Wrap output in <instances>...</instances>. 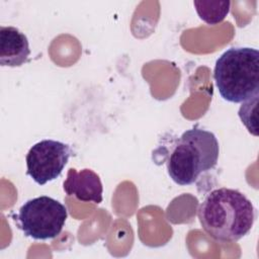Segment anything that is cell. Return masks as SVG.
<instances>
[{
  "label": "cell",
  "instance_id": "cell-1",
  "mask_svg": "<svg viewBox=\"0 0 259 259\" xmlns=\"http://www.w3.org/2000/svg\"><path fill=\"white\" fill-rule=\"evenodd\" d=\"M197 215L208 236L215 241L231 243L250 232L255 221V208L239 190L221 187L205 196Z\"/></svg>",
  "mask_w": 259,
  "mask_h": 259
},
{
  "label": "cell",
  "instance_id": "cell-2",
  "mask_svg": "<svg viewBox=\"0 0 259 259\" xmlns=\"http://www.w3.org/2000/svg\"><path fill=\"white\" fill-rule=\"evenodd\" d=\"M220 146L209 131L192 127L185 131L170 148L167 171L178 185H190L218 163Z\"/></svg>",
  "mask_w": 259,
  "mask_h": 259
},
{
  "label": "cell",
  "instance_id": "cell-3",
  "mask_svg": "<svg viewBox=\"0 0 259 259\" xmlns=\"http://www.w3.org/2000/svg\"><path fill=\"white\" fill-rule=\"evenodd\" d=\"M213 79L221 96L242 103L259 94V52L248 47L231 48L215 61Z\"/></svg>",
  "mask_w": 259,
  "mask_h": 259
},
{
  "label": "cell",
  "instance_id": "cell-4",
  "mask_svg": "<svg viewBox=\"0 0 259 259\" xmlns=\"http://www.w3.org/2000/svg\"><path fill=\"white\" fill-rule=\"evenodd\" d=\"M67 208L59 200L41 195L24 202L15 221L26 237L34 240L54 239L63 230Z\"/></svg>",
  "mask_w": 259,
  "mask_h": 259
},
{
  "label": "cell",
  "instance_id": "cell-5",
  "mask_svg": "<svg viewBox=\"0 0 259 259\" xmlns=\"http://www.w3.org/2000/svg\"><path fill=\"white\" fill-rule=\"evenodd\" d=\"M71 155L72 149L68 144L42 140L26 154V174L38 185H44L61 175Z\"/></svg>",
  "mask_w": 259,
  "mask_h": 259
},
{
  "label": "cell",
  "instance_id": "cell-6",
  "mask_svg": "<svg viewBox=\"0 0 259 259\" xmlns=\"http://www.w3.org/2000/svg\"><path fill=\"white\" fill-rule=\"evenodd\" d=\"M63 187L68 195H74L81 201L94 203L102 201L103 186L100 177L91 169H82L80 171L74 168L69 169Z\"/></svg>",
  "mask_w": 259,
  "mask_h": 259
},
{
  "label": "cell",
  "instance_id": "cell-7",
  "mask_svg": "<svg viewBox=\"0 0 259 259\" xmlns=\"http://www.w3.org/2000/svg\"><path fill=\"white\" fill-rule=\"evenodd\" d=\"M30 55L26 35L14 26H0V64L3 67H19Z\"/></svg>",
  "mask_w": 259,
  "mask_h": 259
},
{
  "label": "cell",
  "instance_id": "cell-8",
  "mask_svg": "<svg viewBox=\"0 0 259 259\" xmlns=\"http://www.w3.org/2000/svg\"><path fill=\"white\" fill-rule=\"evenodd\" d=\"M193 5L199 18L209 25H215L223 21L231 8V2L228 0H195Z\"/></svg>",
  "mask_w": 259,
  "mask_h": 259
},
{
  "label": "cell",
  "instance_id": "cell-9",
  "mask_svg": "<svg viewBox=\"0 0 259 259\" xmlns=\"http://www.w3.org/2000/svg\"><path fill=\"white\" fill-rule=\"evenodd\" d=\"M258 95H255L249 100L242 102V105L239 108V117L241 118L242 122L245 124L249 133L254 136H258V128H257V118H256V107L258 102Z\"/></svg>",
  "mask_w": 259,
  "mask_h": 259
}]
</instances>
